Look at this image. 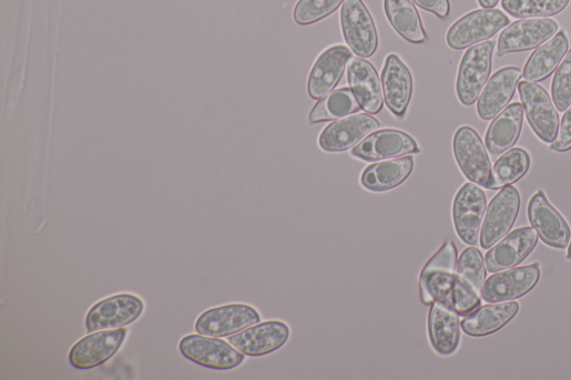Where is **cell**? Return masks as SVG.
Returning <instances> with one entry per match:
<instances>
[{
    "mask_svg": "<svg viewBox=\"0 0 571 380\" xmlns=\"http://www.w3.org/2000/svg\"><path fill=\"white\" fill-rule=\"evenodd\" d=\"M458 250L448 240L428 261L420 276L421 300L426 305L440 301L453 308V286L457 277Z\"/></svg>",
    "mask_w": 571,
    "mask_h": 380,
    "instance_id": "1",
    "label": "cell"
},
{
    "mask_svg": "<svg viewBox=\"0 0 571 380\" xmlns=\"http://www.w3.org/2000/svg\"><path fill=\"white\" fill-rule=\"evenodd\" d=\"M179 350L187 360L216 370L237 368L246 359V355L231 342L201 333L183 337L179 343Z\"/></svg>",
    "mask_w": 571,
    "mask_h": 380,
    "instance_id": "2",
    "label": "cell"
},
{
    "mask_svg": "<svg viewBox=\"0 0 571 380\" xmlns=\"http://www.w3.org/2000/svg\"><path fill=\"white\" fill-rule=\"evenodd\" d=\"M485 278L482 254L477 248L466 249L458 261L453 286V309L459 315L472 312L480 306Z\"/></svg>",
    "mask_w": 571,
    "mask_h": 380,
    "instance_id": "3",
    "label": "cell"
},
{
    "mask_svg": "<svg viewBox=\"0 0 571 380\" xmlns=\"http://www.w3.org/2000/svg\"><path fill=\"white\" fill-rule=\"evenodd\" d=\"M340 28L344 40L354 54L368 59L376 53L378 35L363 0H345L340 10Z\"/></svg>",
    "mask_w": 571,
    "mask_h": 380,
    "instance_id": "4",
    "label": "cell"
},
{
    "mask_svg": "<svg viewBox=\"0 0 571 380\" xmlns=\"http://www.w3.org/2000/svg\"><path fill=\"white\" fill-rule=\"evenodd\" d=\"M509 23V18L499 10H478L461 18L450 28L447 43L452 50H465L493 38Z\"/></svg>",
    "mask_w": 571,
    "mask_h": 380,
    "instance_id": "5",
    "label": "cell"
},
{
    "mask_svg": "<svg viewBox=\"0 0 571 380\" xmlns=\"http://www.w3.org/2000/svg\"><path fill=\"white\" fill-rule=\"evenodd\" d=\"M494 42L489 41L471 47L460 63L457 95L466 105H473L480 96L492 69Z\"/></svg>",
    "mask_w": 571,
    "mask_h": 380,
    "instance_id": "6",
    "label": "cell"
},
{
    "mask_svg": "<svg viewBox=\"0 0 571 380\" xmlns=\"http://www.w3.org/2000/svg\"><path fill=\"white\" fill-rule=\"evenodd\" d=\"M487 210V197L473 182L466 183L453 203V223L459 238L469 246L479 242L482 219Z\"/></svg>",
    "mask_w": 571,
    "mask_h": 380,
    "instance_id": "7",
    "label": "cell"
},
{
    "mask_svg": "<svg viewBox=\"0 0 571 380\" xmlns=\"http://www.w3.org/2000/svg\"><path fill=\"white\" fill-rule=\"evenodd\" d=\"M520 194L514 186L508 185L492 199L482 223L480 245L490 249L513 227L520 212Z\"/></svg>",
    "mask_w": 571,
    "mask_h": 380,
    "instance_id": "8",
    "label": "cell"
},
{
    "mask_svg": "<svg viewBox=\"0 0 571 380\" xmlns=\"http://www.w3.org/2000/svg\"><path fill=\"white\" fill-rule=\"evenodd\" d=\"M527 120L533 133L544 143H552L559 127V115L547 91L531 82L518 85Z\"/></svg>",
    "mask_w": 571,
    "mask_h": 380,
    "instance_id": "9",
    "label": "cell"
},
{
    "mask_svg": "<svg viewBox=\"0 0 571 380\" xmlns=\"http://www.w3.org/2000/svg\"><path fill=\"white\" fill-rule=\"evenodd\" d=\"M453 152L465 176L487 188L492 174L491 161L477 131L470 126L460 127L455 134Z\"/></svg>",
    "mask_w": 571,
    "mask_h": 380,
    "instance_id": "10",
    "label": "cell"
},
{
    "mask_svg": "<svg viewBox=\"0 0 571 380\" xmlns=\"http://www.w3.org/2000/svg\"><path fill=\"white\" fill-rule=\"evenodd\" d=\"M144 311V302L132 294H120L96 302L88 312L89 332L116 329L135 321Z\"/></svg>",
    "mask_w": 571,
    "mask_h": 380,
    "instance_id": "11",
    "label": "cell"
},
{
    "mask_svg": "<svg viewBox=\"0 0 571 380\" xmlns=\"http://www.w3.org/2000/svg\"><path fill=\"white\" fill-rule=\"evenodd\" d=\"M261 321L262 317L254 307L232 304L208 309L197 319L195 328L201 335L227 337Z\"/></svg>",
    "mask_w": 571,
    "mask_h": 380,
    "instance_id": "12",
    "label": "cell"
},
{
    "mask_svg": "<svg viewBox=\"0 0 571 380\" xmlns=\"http://www.w3.org/2000/svg\"><path fill=\"white\" fill-rule=\"evenodd\" d=\"M128 329L116 328L100 330L78 341L71 349V364L81 370L99 367L111 359L122 347Z\"/></svg>",
    "mask_w": 571,
    "mask_h": 380,
    "instance_id": "13",
    "label": "cell"
},
{
    "mask_svg": "<svg viewBox=\"0 0 571 380\" xmlns=\"http://www.w3.org/2000/svg\"><path fill=\"white\" fill-rule=\"evenodd\" d=\"M418 142L399 130L375 131L353 147L350 154L366 162L383 161L407 154L420 153Z\"/></svg>",
    "mask_w": 571,
    "mask_h": 380,
    "instance_id": "14",
    "label": "cell"
},
{
    "mask_svg": "<svg viewBox=\"0 0 571 380\" xmlns=\"http://www.w3.org/2000/svg\"><path fill=\"white\" fill-rule=\"evenodd\" d=\"M558 29V24L549 19L518 21L501 33L497 55L500 58L533 50L553 38Z\"/></svg>",
    "mask_w": 571,
    "mask_h": 380,
    "instance_id": "15",
    "label": "cell"
},
{
    "mask_svg": "<svg viewBox=\"0 0 571 380\" xmlns=\"http://www.w3.org/2000/svg\"><path fill=\"white\" fill-rule=\"evenodd\" d=\"M380 122L369 114H355L326 126L318 138L325 152H344L360 143L369 134L379 130Z\"/></svg>",
    "mask_w": 571,
    "mask_h": 380,
    "instance_id": "16",
    "label": "cell"
},
{
    "mask_svg": "<svg viewBox=\"0 0 571 380\" xmlns=\"http://www.w3.org/2000/svg\"><path fill=\"white\" fill-rule=\"evenodd\" d=\"M290 336L287 323L269 320L251 326L230 337V342L251 357H261L282 348Z\"/></svg>",
    "mask_w": 571,
    "mask_h": 380,
    "instance_id": "17",
    "label": "cell"
},
{
    "mask_svg": "<svg viewBox=\"0 0 571 380\" xmlns=\"http://www.w3.org/2000/svg\"><path fill=\"white\" fill-rule=\"evenodd\" d=\"M539 279V264L509 269L491 276L483 285L481 297L486 302L518 299L531 291Z\"/></svg>",
    "mask_w": 571,
    "mask_h": 380,
    "instance_id": "18",
    "label": "cell"
},
{
    "mask_svg": "<svg viewBox=\"0 0 571 380\" xmlns=\"http://www.w3.org/2000/svg\"><path fill=\"white\" fill-rule=\"evenodd\" d=\"M528 218L541 242L550 248L565 249L570 244V229L562 216L538 192L528 206Z\"/></svg>",
    "mask_w": 571,
    "mask_h": 380,
    "instance_id": "19",
    "label": "cell"
},
{
    "mask_svg": "<svg viewBox=\"0 0 571 380\" xmlns=\"http://www.w3.org/2000/svg\"><path fill=\"white\" fill-rule=\"evenodd\" d=\"M353 52L343 45L324 51L316 60L308 79V94L313 100L327 96L339 83Z\"/></svg>",
    "mask_w": 571,
    "mask_h": 380,
    "instance_id": "20",
    "label": "cell"
},
{
    "mask_svg": "<svg viewBox=\"0 0 571 380\" xmlns=\"http://www.w3.org/2000/svg\"><path fill=\"white\" fill-rule=\"evenodd\" d=\"M384 96L391 113L406 116L414 95V78L409 68L396 54H390L383 71Z\"/></svg>",
    "mask_w": 571,
    "mask_h": 380,
    "instance_id": "21",
    "label": "cell"
},
{
    "mask_svg": "<svg viewBox=\"0 0 571 380\" xmlns=\"http://www.w3.org/2000/svg\"><path fill=\"white\" fill-rule=\"evenodd\" d=\"M538 235L533 228L517 229L498 243L486 256L490 273H500L520 265L536 248Z\"/></svg>",
    "mask_w": 571,
    "mask_h": 380,
    "instance_id": "22",
    "label": "cell"
},
{
    "mask_svg": "<svg viewBox=\"0 0 571 380\" xmlns=\"http://www.w3.org/2000/svg\"><path fill=\"white\" fill-rule=\"evenodd\" d=\"M347 79L360 107L377 114L384 109V90L376 69L360 58H351L347 64Z\"/></svg>",
    "mask_w": 571,
    "mask_h": 380,
    "instance_id": "23",
    "label": "cell"
},
{
    "mask_svg": "<svg viewBox=\"0 0 571 380\" xmlns=\"http://www.w3.org/2000/svg\"><path fill=\"white\" fill-rule=\"evenodd\" d=\"M521 76L518 68H504L491 76L478 101L477 112L480 119L491 120L509 104Z\"/></svg>",
    "mask_w": 571,
    "mask_h": 380,
    "instance_id": "24",
    "label": "cell"
},
{
    "mask_svg": "<svg viewBox=\"0 0 571 380\" xmlns=\"http://www.w3.org/2000/svg\"><path fill=\"white\" fill-rule=\"evenodd\" d=\"M428 328L431 345L437 352L450 356L457 351L461 330L459 314L453 308L435 301L429 314Z\"/></svg>",
    "mask_w": 571,
    "mask_h": 380,
    "instance_id": "25",
    "label": "cell"
},
{
    "mask_svg": "<svg viewBox=\"0 0 571 380\" xmlns=\"http://www.w3.org/2000/svg\"><path fill=\"white\" fill-rule=\"evenodd\" d=\"M414 167V156L389 158L367 166L361 173L360 183L369 192H389L407 181Z\"/></svg>",
    "mask_w": 571,
    "mask_h": 380,
    "instance_id": "26",
    "label": "cell"
},
{
    "mask_svg": "<svg viewBox=\"0 0 571 380\" xmlns=\"http://www.w3.org/2000/svg\"><path fill=\"white\" fill-rule=\"evenodd\" d=\"M523 106L512 103L493 119L486 134V146L492 155L509 151L519 140L523 123Z\"/></svg>",
    "mask_w": 571,
    "mask_h": 380,
    "instance_id": "27",
    "label": "cell"
},
{
    "mask_svg": "<svg viewBox=\"0 0 571 380\" xmlns=\"http://www.w3.org/2000/svg\"><path fill=\"white\" fill-rule=\"evenodd\" d=\"M519 308L517 301L491 302L465 318L461 322L462 330L472 337L491 335L509 323Z\"/></svg>",
    "mask_w": 571,
    "mask_h": 380,
    "instance_id": "28",
    "label": "cell"
},
{
    "mask_svg": "<svg viewBox=\"0 0 571 380\" xmlns=\"http://www.w3.org/2000/svg\"><path fill=\"white\" fill-rule=\"evenodd\" d=\"M568 48V38L563 31L541 44L527 61L522 74L526 81L536 83L548 79L559 66Z\"/></svg>",
    "mask_w": 571,
    "mask_h": 380,
    "instance_id": "29",
    "label": "cell"
},
{
    "mask_svg": "<svg viewBox=\"0 0 571 380\" xmlns=\"http://www.w3.org/2000/svg\"><path fill=\"white\" fill-rule=\"evenodd\" d=\"M385 12L395 31L412 44H424L428 37L421 17L411 0H385Z\"/></svg>",
    "mask_w": 571,
    "mask_h": 380,
    "instance_id": "30",
    "label": "cell"
},
{
    "mask_svg": "<svg viewBox=\"0 0 571 380\" xmlns=\"http://www.w3.org/2000/svg\"><path fill=\"white\" fill-rule=\"evenodd\" d=\"M354 93L348 88L336 90L323 97L309 114V124L336 121L360 110Z\"/></svg>",
    "mask_w": 571,
    "mask_h": 380,
    "instance_id": "31",
    "label": "cell"
},
{
    "mask_svg": "<svg viewBox=\"0 0 571 380\" xmlns=\"http://www.w3.org/2000/svg\"><path fill=\"white\" fill-rule=\"evenodd\" d=\"M530 167V156L523 148L506 152L494 164L487 188L499 189L523 177Z\"/></svg>",
    "mask_w": 571,
    "mask_h": 380,
    "instance_id": "32",
    "label": "cell"
},
{
    "mask_svg": "<svg viewBox=\"0 0 571 380\" xmlns=\"http://www.w3.org/2000/svg\"><path fill=\"white\" fill-rule=\"evenodd\" d=\"M570 0H502V9L516 19H537L558 16Z\"/></svg>",
    "mask_w": 571,
    "mask_h": 380,
    "instance_id": "33",
    "label": "cell"
},
{
    "mask_svg": "<svg viewBox=\"0 0 571 380\" xmlns=\"http://www.w3.org/2000/svg\"><path fill=\"white\" fill-rule=\"evenodd\" d=\"M345 0H299L294 21L300 27L315 24L336 12Z\"/></svg>",
    "mask_w": 571,
    "mask_h": 380,
    "instance_id": "34",
    "label": "cell"
},
{
    "mask_svg": "<svg viewBox=\"0 0 571 380\" xmlns=\"http://www.w3.org/2000/svg\"><path fill=\"white\" fill-rule=\"evenodd\" d=\"M551 95L558 111L563 112L571 106V51L564 57L554 73Z\"/></svg>",
    "mask_w": 571,
    "mask_h": 380,
    "instance_id": "35",
    "label": "cell"
},
{
    "mask_svg": "<svg viewBox=\"0 0 571 380\" xmlns=\"http://www.w3.org/2000/svg\"><path fill=\"white\" fill-rule=\"evenodd\" d=\"M557 136L550 145L551 151L567 152L571 150V106L565 110Z\"/></svg>",
    "mask_w": 571,
    "mask_h": 380,
    "instance_id": "36",
    "label": "cell"
},
{
    "mask_svg": "<svg viewBox=\"0 0 571 380\" xmlns=\"http://www.w3.org/2000/svg\"><path fill=\"white\" fill-rule=\"evenodd\" d=\"M414 2L422 10L435 14L441 20H446L450 16V0H414Z\"/></svg>",
    "mask_w": 571,
    "mask_h": 380,
    "instance_id": "37",
    "label": "cell"
},
{
    "mask_svg": "<svg viewBox=\"0 0 571 380\" xmlns=\"http://www.w3.org/2000/svg\"><path fill=\"white\" fill-rule=\"evenodd\" d=\"M478 3L482 9L489 10L494 9L498 6L499 0H478Z\"/></svg>",
    "mask_w": 571,
    "mask_h": 380,
    "instance_id": "38",
    "label": "cell"
},
{
    "mask_svg": "<svg viewBox=\"0 0 571 380\" xmlns=\"http://www.w3.org/2000/svg\"><path fill=\"white\" fill-rule=\"evenodd\" d=\"M565 258H567L568 260H570V259H571V243H570V245H569V248H568V251H567Z\"/></svg>",
    "mask_w": 571,
    "mask_h": 380,
    "instance_id": "39",
    "label": "cell"
}]
</instances>
